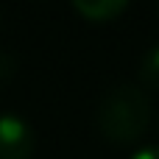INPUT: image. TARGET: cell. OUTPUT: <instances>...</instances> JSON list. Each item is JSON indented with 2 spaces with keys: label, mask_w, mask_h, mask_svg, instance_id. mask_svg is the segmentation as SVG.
I'll return each instance as SVG.
<instances>
[{
  "label": "cell",
  "mask_w": 159,
  "mask_h": 159,
  "mask_svg": "<svg viewBox=\"0 0 159 159\" xmlns=\"http://www.w3.org/2000/svg\"><path fill=\"white\" fill-rule=\"evenodd\" d=\"M95 123L103 140L117 145L137 143L151 123V101L143 87L137 84H117L112 87L95 112Z\"/></svg>",
  "instance_id": "obj_1"
},
{
  "label": "cell",
  "mask_w": 159,
  "mask_h": 159,
  "mask_svg": "<svg viewBox=\"0 0 159 159\" xmlns=\"http://www.w3.org/2000/svg\"><path fill=\"white\" fill-rule=\"evenodd\" d=\"M34 131L31 123L17 115H0V159H31Z\"/></svg>",
  "instance_id": "obj_2"
},
{
  "label": "cell",
  "mask_w": 159,
  "mask_h": 159,
  "mask_svg": "<svg viewBox=\"0 0 159 159\" xmlns=\"http://www.w3.org/2000/svg\"><path fill=\"white\" fill-rule=\"evenodd\" d=\"M73 8L89 22H109L123 14L129 0H70Z\"/></svg>",
  "instance_id": "obj_3"
},
{
  "label": "cell",
  "mask_w": 159,
  "mask_h": 159,
  "mask_svg": "<svg viewBox=\"0 0 159 159\" xmlns=\"http://www.w3.org/2000/svg\"><path fill=\"white\" fill-rule=\"evenodd\" d=\"M140 81L145 87H151V89H159V42L140 61Z\"/></svg>",
  "instance_id": "obj_4"
},
{
  "label": "cell",
  "mask_w": 159,
  "mask_h": 159,
  "mask_svg": "<svg viewBox=\"0 0 159 159\" xmlns=\"http://www.w3.org/2000/svg\"><path fill=\"white\" fill-rule=\"evenodd\" d=\"M11 75H14V59L6 56V53H0V84H6Z\"/></svg>",
  "instance_id": "obj_5"
},
{
  "label": "cell",
  "mask_w": 159,
  "mask_h": 159,
  "mask_svg": "<svg viewBox=\"0 0 159 159\" xmlns=\"http://www.w3.org/2000/svg\"><path fill=\"white\" fill-rule=\"evenodd\" d=\"M131 159H159V145H145V148H140Z\"/></svg>",
  "instance_id": "obj_6"
}]
</instances>
